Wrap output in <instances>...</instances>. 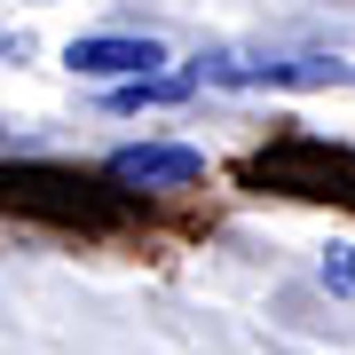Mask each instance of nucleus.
<instances>
[{
    "label": "nucleus",
    "instance_id": "nucleus-5",
    "mask_svg": "<svg viewBox=\"0 0 355 355\" xmlns=\"http://www.w3.org/2000/svg\"><path fill=\"white\" fill-rule=\"evenodd\" d=\"M190 87H198V71H190V79H150V71H142L135 87H119V95H111V111H142V103H182Z\"/></svg>",
    "mask_w": 355,
    "mask_h": 355
},
{
    "label": "nucleus",
    "instance_id": "nucleus-1",
    "mask_svg": "<svg viewBox=\"0 0 355 355\" xmlns=\"http://www.w3.org/2000/svg\"><path fill=\"white\" fill-rule=\"evenodd\" d=\"M245 190H268V198H308V205H355V150L347 142H324L308 127H284L268 135L253 158L237 166Z\"/></svg>",
    "mask_w": 355,
    "mask_h": 355
},
{
    "label": "nucleus",
    "instance_id": "nucleus-6",
    "mask_svg": "<svg viewBox=\"0 0 355 355\" xmlns=\"http://www.w3.org/2000/svg\"><path fill=\"white\" fill-rule=\"evenodd\" d=\"M324 284L331 292H355V245H340V253L324 261Z\"/></svg>",
    "mask_w": 355,
    "mask_h": 355
},
{
    "label": "nucleus",
    "instance_id": "nucleus-4",
    "mask_svg": "<svg viewBox=\"0 0 355 355\" xmlns=\"http://www.w3.org/2000/svg\"><path fill=\"white\" fill-rule=\"evenodd\" d=\"M64 64L87 71V79H142V71L166 64V48L158 40H127V32H95V40H71Z\"/></svg>",
    "mask_w": 355,
    "mask_h": 355
},
{
    "label": "nucleus",
    "instance_id": "nucleus-2",
    "mask_svg": "<svg viewBox=\"0 0 355 355\" xmlns=\"http://www.w3.org/2000/svg\"><path fill=\"white\" fill-rule=\"evenodd\" d=\"M198 87H355L331 55H198Z\"/></svg>",
    "mask_w": 355,
    "mask_h": 355
},
{
    "label": "nucleus",
    "instance_id": "nucleus-3",
    "mask_svg": "<svg viewBox=\"0 0 355 355\" xmlns=\"http://www.w3.org/2000/svg\"><path fill=\"white\" fill-rule=\"evenodd\" d=\"M103 174H111L119 190H190V182H205V158L182 150V142H135V150H119Z\"/></svg>",
    "mask_w": 355,
    "mask_h": 355
}]
</instances>
